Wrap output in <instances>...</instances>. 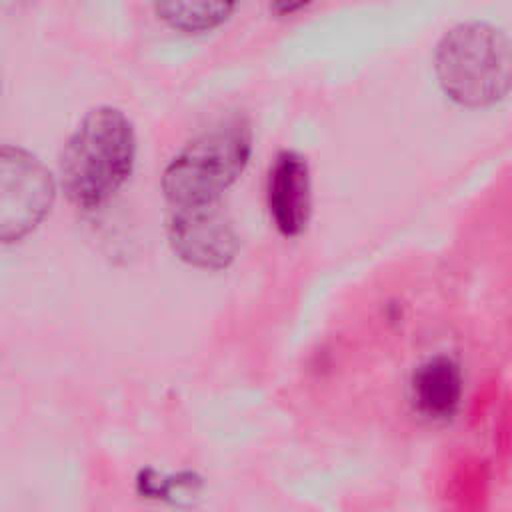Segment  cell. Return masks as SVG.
Here are the masks:
<instances>
[{
  "instance_id": "7a4b0ae2",
  "label": "cell",
  "mask_w": 512,
  "mask_h": 512,
  "mask_svg": "<svg viewBox=\"0 0 512 512\" xmlns=\"http://www.w3.org/2000/svg\"><path fill=\"white\" fill-rule=\"evenodd\" d=\"M252 156V128L230 116L192 138L164 168L160 188L170 208L222 202Z\"/></svg>"
},
{
  "instance_id": "6da1fadb",
  "label": "cell",
  "mask_w": 512,
  "mask_h": 512,
  "mask_svg": "<svg viewBox=\"0 0 512 512\" xmlns=\"http://www.w3.org/2000/svg\"><path fill=\"white\" fill-rule=\"evenodd\" d=\"M136 160V132L114 106L88 110L58 156V186L80 210H96L126 184Z\"/></svg>"
},
{
  "instance_id": "9c48e42d",
  "label": "cell",
  "mask_w": 512,
  "mask_h": 512,
  "mask_svg": "<svg viewBox=\"0 0 512 512\" xmlns=\"http://www.w3.org/2000/svg\"><path fill=\"white\" fill-rule=\"evenodd\" d=\"M312 0H268L270 14L276 18H286L298 14L302 8H306Z\"/></svg>"
},
{
  "instance_id": "52a82bcc",
  "label": "cell",
  "mask_w": 512,
  "mask_h": 512,
  "mask_svg": "<svg viewBox=\"0 0 512 512\" xmlns=\"http://www.w3.org/2000/svg\"><path fill=\"white\" fill-rule=\"evenodd\" d=\"M412 404L428 420H448L462 398V372L448 356H434L422 362L410 382Z\"/></svg>"
},
{
  "instance_id": "3957f363",
  "label": "cell",
  "mask_w": 512,
  "mask_h": 512,
  "mask_svg": "<svg viewBox=\"0 0 512 512\" xmlns=\"http://www.w3.org/2000/svg\"><path fill=\"white\" fill-rule=\"evenodd\" d=\"M434 70L452 102L466 108L490 106L512 88V42L490 24H458L440 38Z\"/></svg>"
},
{
  "instance_id": "8992f818",
  "label": "cell",
  "mask_w": 512,
  "mask_h": 512,
  "mask_svg": "<svg viewBox=\"0 0 512 512\" xmlns=\"http://www.w3.org/2000/svg\"><path fill=\"white\" fill-rule=\"evenodd\" d=\"M266 206L274 228L286 236H300L312 214L310 168L296 150H280L266 176Z\"/></svg>"
},
{
  "instance_id": "5b68a950",
  "label": "cell",
  "mask_w": 512,
  "mask_h": 512,
  "mask_svg": "<svg viewBox=\"0 0 512 512\" xmlns=\"http://www.w3.org/2000/svg\"><path fill=\"white\" fill-rule=\"evenodd\" d=\"M166 232L172 252L188 266L200 270L228 268L240 248L236 226L222 202L170 208Z\"/></svg>"
},
{
  "instance_id": "277c9868",
  "label": "cell",
  "mask_w": 512,
  "mask_h": 512,
  "mask_svg": "<svg viewBox=\"0 0 512 512\" xmlns=\"http://www.w3.org/2000/svg\"><path fill=\"white\" fill-rule=\"evenodd\" d=\"M56 180L28 150L4 144L0 152V236L4 244L30 234L50 212Z\"/></svg>"
},
{
  "instance_id": "ba28073f",
  "label": "cell",
  "mask_w": 512,
  "mask_h": 512,
  "mask_svg": "<svg viewBox=\"0 0 512 512\" xmlns=\"http://www.w3.org/2000/svg\"><path fill=\"white\" fill-rule=\"evenodd\" d=\"M238 0H154L158 20L174 32L202 34L222 26Z\"/></svg>"
}]
</instances>
